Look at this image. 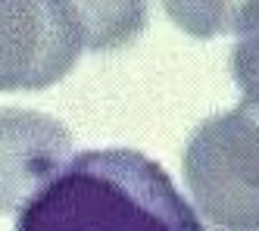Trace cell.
<instances>
[{"instance_id": "cell-6", "label": "cell", "mask_w": 259, "mask_h": 231, "mask_svg": "<svg viewBox=\"0 0 259 231\" xmlns=\"http://www.w3.org/2000/svg\"><path fill=\"white\" fill-rule=\"evenodd\" d=\"M165 16L184 34L209 41L222 34H237L250 10L259 0H159Z\"/></svg>"}, {"instance_id": "cell-1", "label": "cell", "mask_w": 259, "mask_h": 231, "mask_svg": "<svg viewBox=\"0 0 259 231\" xmlns=\"http://www.w3.org/2000/svg\"><path fill=\"white\" fill-rule=\"evenodd\" d=\"M13 231H203V222L156 160L106 147L75 153Z\"/></svg>"}, {"instance_id": "cell-2", "label": "cell", "mask_w": 259, "mask_h": 231, "mask_svg": "<svg viewBox=\"0 0 259 231\" xmlns=\"http://www.w3.org/2000/svg\"><path fill=\"white\" fill-rule=\"evenodd\" d=\"M203 231H259V103L203 119L181 153Z\"/></svg>"}, {"instance_id": "cell-5", "label": "cell", "mask_w": 259, "mask_h": 231, "mask_svg": "<svg viewBox=\"0 0 259 231\" xmlns=\"http://www.w3.org/2000/svg\"><path fill=\"white\" fill-rule=\"evenodd\" d=\"M81 50H119L144 31L150 0H50Z\"/></svg>"}, {"instance_id": "cell-7", "label": "cell", "mask_w": 259, "mask_h": 231, "mask_svg": "<svg viewBox=\"0 0 259 231\" xmlns=\"http://www.w3.org/2000/svg\"><path fill=\"white\" fill-rule=\"evenodd\" d=\"M237 44L231 50V75L244 94V100L259 103V4L250 10L247 22L234 34Z\"/></svg>"}, {"instance_id": "cell-3", "label": "cell", "mask_w": 259, "mask_h": 231, "mask_svg": "<svg viewBox=\"0 0 259 231\" xmlns=\"http://www.w3.org/2000/svg\"><path fill=\"white\" fill-rule=\"evenodd\" d=\"M78 53L50 0H0V91H44L72 72Z\"/></svg>"}, {"instance_id": "cell-4", "label": "cell", "mask_w": 259, "mask_h": 231, "mask_svg": "<svg viewBox=\"0 0 259 231\" xmlns=\"http://www.w3.org/2000/svg\"><path fill=\"white\" fill-rule=\"evenodd\" d=\"M72 160V134L53 115L0 106V216L19 209Z\"/></svg>"}]
</instances>
